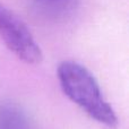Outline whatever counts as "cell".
I'll return each mask as SVG.
<instances>
[{"label":"cell","mask_w":129,"mask_h":129,"mask_svg":"<svg viewBox=\"0 0 129 129\" xmlns=\"http://www.w3.org/2000/svg\"><path fill=\"white\" fill-rule=\"evenodd\" d=\"M0 39L19 60L39 64L43 60L40 45L27 25L16 14L0 4Z\"/></svg>","instance_id":"7a4b0ae2"},{"label":"cell","mask_w":129,"mask_h":129,"mask_svg":"<svg viewBox=\"0 0 129 129\" xmlns=\"http://www.w3.org/2000/svg\"><path fill=\"white\" fill-rule=\"evenodd\" d=\"M57 77L64 95L96 122L109 128L118 126V118L105 100L94 75L83 64L66 60L59 63Z\"/></svg>","instance_id":"6da1fadb"},{"label":"cell","mask_w":129,"mask_h":129,"mask_svg":"<svg viewBox=\"0 0 129 129\" xmlns=\"http://www.w3.org/2000/svg\"><path fill=\"white\" fill-rule=\"evenodd\" d=\"M0 129H33L26 112L10 102L0 104Z\"/></svg>","instance_id":"3957f363"},{"label":"cell","mask_w":129,"mask_h":129,"mask_svg":"<svg viewBox=\"0 0 129 129\" xmlns=\"http://www.w3.org/2000/svg\"><path fill=\"white\" fill-rule=\"evenodd\" d=\"M40 13L50 17H64L77 7L79 0H28Z\"/></svg>","instance_id":"277c9868"}]
</instances>
